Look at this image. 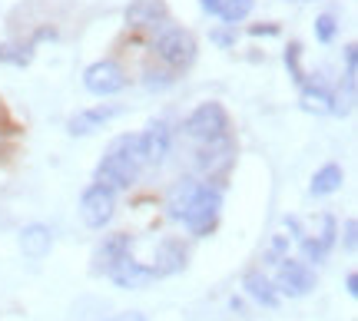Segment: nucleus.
<instances>
[{"mask_svg":"<svg viewBox=\"0 0 358 321\" xmlns=\"http://www.w3.org/2000/svg\"><path fill=\"white\" fill-rule=\"evenodd\" d=\"M186 269V248H182V242H176V239H166V242H159V248H156V278L159 275H176V271Z\"/></svg>","mask_w":358,"mask_h":321,"instance_id":"obj_15","label":"nucleus"},{"mask_svg":"<svg viewBox=\"0 0 358 321\" xmlns=\"http://www.w3.org/2000/svg\"><path fill=\"white\" fill-rule=\"evenodd\" d=\"M342 179H345V176H342V169L338 166H332V163H329V166H322L319 172L312 176V195L338 193V189H342Z\"/></svg>","mask_w":358,"mask_h":321,"instance_id":"obj_20","label":"nucleus"},{"mask_svg":"<svg viewBox=\"0 0 358 321\" xmlns=\"http://www.w3.org/2000/svg\"><path fill=\"white\" fill-rule=\"evenodd\" d=\"M335 33H338V24H335L332 13H322L319 20H315V37L322 40V43H332Z\"/></svg>","mask_w":358,"mask_h":321,"instance_id":"obj_24","label":"nucleus"},{"mask_svg":"<svg viewBox=\"0 0 358 321\" xmlns=\"http://www.w3.org/2000/svg\"><path fill=\"white\" fill-rule=\"evenodd\" d=\"M153 50L169 70H186V66L196 64V40H192V33L182 30V27H173V24L156 27Z\"/></svg>","mask_w":358,"mask_h":321,"instance_id":"obj_2","label":"nucleus"},{"mask_svg":"<svg viewBox=\"0 0 358 321\" xmlns=\"http://www.w3.org/2000/svg\"><path fill=\"white\" fill-rule=\"evenodd\" d=\"M173 73H169V70H153V66H146V80H143V83H146V87H150V90H163V87H173Z\"/></svg>","mask_w":358,"mask_h":321,"instance_id":"obj_25","label":"nucleus"},{"mask_svg":"<svg viewBox=\"0 0 358 321\" xmlns=\"http://www.w3.org/2000/svg\"><path fill=\"white\" fill-rule=\"evenodd\" d=\"M245 292H249V298H256L259 305H266V308H275V305H279V292H275V285L268 282L259 269L245 271Z\"/></svg>","mask_w":358,"mask_h":321,"instance_id":"obj_17","label":"nucleus"},{"mask_svg":"<svg viewBox=\"0 0 358 321\" xmlns=\"http://www.w3.org/2000/svg\"><path fill=\"white\" fill-rule=\"evenodd\" d=\"M199 7H203L206 13H219V7H222V0H199Z\"/></svg>","mask_w":358,"mask_h":321,"instance_id":"obj_30","label":"nucleus"},{"mask_svg":"<svg viewBox=\"0 0 358 321\" xmlns=\"http://www.w3.org/2000/svg\"><path fill=\"white\" fill-rule=\"evenodd\" d=\"M186 136L192 142H206V140H216V136H226L229 133V116L219 103H203L196 106L189 113V119L182 123Z\"/></svg>","mask_w":358,"mask_h":321,"instance_id":"obj_4","label":"nucleus"},{"mask_svg":"<svg viewBox=\"0 0 358 321\" xmlns=\"http://www.w3.org/2000/svg\"><path fill=\"white\" fill-rule=\"evenodd\" d=\"M302 110H306V113H315V116L335 113V96L325 90V87L306 83V87H302Z\"/></svg>","mask_w":358,"mask_h":321,"instance_id":"obj_18","label":"nucleus"},{"mask_svg":"<svg viewBox=\"0 0 358 321\" xmlns=\"http://www.w3.org/2000/svg\"><path fill=\"white\" fill-rule=\"evenodd\" d=\"M345 292L352 298H358V275H348V278H345Z\"/></svg>","mask_w":358,"mask_h":321,"instance_id":"obj_32","label":"nucleus"},{"mask_svg":"<svg viewBox=\"0 0 358 321\" xmlns=\"http://www.w3.org/2000/svg\"><path fill=\"white\" fill-rule=\"evenodd\" d=\"M256 7V0H222V7H219V17L226 20L229 27H236L239 20H245L249 13Z\"/></svg>","mask_w":358,"mask_h":321,"instance_id":"obj_22","label":"nucleus"},{"mask_svg":"<svg viewBox=\"0 0 358 321\" xmlns=\"http://www.w3.org/2000/svg\"><path fill=\"white\" fill-rule=\"evenodd\" d=\"M110 278L116 282V288H127V292H136V288H146V285L156 278L153 265H140L133 255H123L116 262L113 269L106 271Z\"/></svg>","mask_w":358,"mask_h":321,"instance_id":"obj_9","label":"nucleus"},{"mask_svg":"<svg viewBox=\"0 0 358 321\" xmlns=\"http://www.w3.org/2000/svg\"><path fill=\"white\" fill-rule=\"evenodd\" d=\"M319 222H322L319 235H315V239H302V255H306V262H312V265L325 262L329 252H332V245H335V218L322 216Z\"/></svg>","mask_w":358,"mask_h":321,"instance_id":"obj_13","label":"nucleus"},{"mask_svg":"<svg viewBox=\"0 0 358 321\" xmlns=\"http://www.w3.org/2000/svg\"><path fill=\"white\" fill-rule=\"evenodd\" d=\"M166 0H133L127 7V27L133 30H156L159 24H166Z\"/></svg>","mask_w":358,"mask_h":321,"instance_id":"obj_10","label":"nucleus"},{"mask_svg":"<svg viewBox=\"0 0 358 321\" xmlns=\"http://www.w3.org/2000/svg\"><path fill=\"white\" fill-rule=\"evenodd\" d=\"M133 252V239L129 235H110V239H103V245L93 252V271L100 275V271H110L120 262L123 255H129Z\"/></svg>","mask_w":358,"mask_h":321,"instance_id":"obj_12","label":"nucleus"},{"mask_svg":"<svg viewBox=\"0 0 358 321\" xmlns=\"http://www.w3.org/2000/svg\"><path fill=\"white\" fill-rule=\"evenodd\" d=\"M358 73V47H345V83H355Z\"/></svg>","mask_w":358,"mask_h":321,"instance_id":"obj_26","label":"nucleus"},{"mask_svg":"<svg viewBox=\"0 0 358 321\" xmlns=\"http://www.w3.org/2000/svg\"><path fill=\"white\" fill-rule=\"evenodd\" d=\"M219 212H222V189L219 186H209V182H199V189L192 195V202L182 212V222L192 235H209L216 229Z\"/></svg>","mask_w":358,"mask_h":321,"instance_id":"obj_3","label":"nucleus"},{"mask_svg":"<svg viewBox=\"0 0 358 321\" xmlns=\"http://www.w3.org/2000/svg\"><path fill=\"white\" fill-rule=\"evenodd\" d=\"M106 321H146V315H140V311H123V315H113V318Z\"/></svg>","mask_w":358,"mask_h":321,"instance_id":"obj_28","label":"nucleus"},{"mask_svg":"<svg viewBox=\"0 0 358 321\" xmlns=\"http://www.w3.org/2000/svg\"><path fill=\"white\" fill-rule=\"evenodd\" d=\"M34 60V43H0V64L27 66Z\"/></svg>","mask_w":358,"mask_h":321,"instance_id":"obj_21","label":"nucleus"},{"mask_svg":"<svg viewBox=\"0 0 358 321\" xmlns=\"http://www.w3.org/2000/svg\"><path fill=\"white\" fill-rule=\"evenodd\" d=\"M232 156H236V142L232 136H216V140L196 142V169L206 176H219L232 166Z\"/></svg>","mask_w":358,"mask_h":321,"instance_id":"obj_5","label":"nucleus"},{"mask_svg":"<svg viewBox=\"0 0 358 321\" xmlns=\"http://www.w3.org/2000/svg\"><path fill=\"white\" fill-rule=\"evenodd\" d=\"M355 245H358V222L355 218H348L345 222V248L348 252H355Z\"/></svg>","mask_w":358,"mask_h":321,"instance_id":"obj_27","label":"nucleus"},{"mask_svg":"<svg viewBox=\"0 0 358 321\" xmlns=\"http://www.w3.org/2000/svg\"><path fill=\"white\" fill-rule=\"evenodd\" d=\"M299 57H302V47H299V43H289V50H285V66H289V73H292L295 83L306 87V70L299 64Z\"/></svg>","mask_w":358,"mask_h":321,"instance_id":"obj_23","label":"nucleus"},{"mask_svg":"<svg viewBox=\"0 0 358 321\" xmlns=\"http://www.w3.org/2000/svg\"><path fill=\"white\" fill-rule=\"evenodd\" d=\"M143 166H146V159H143L140 136H136V133H127V136H116V140L110 142L106 156L100 159V166L93 172V182L116 193V189H127V186H133V182L140 179Z\"/></svg>","mask_w":358,"mask_h":321,"instance_id":"obj_1","label":"nucleus"},{"mask_svg":"<svg viewBox=\"0 0 358 321\" xmlns=\"http://www.w3.org/2000/svg\"><path fill=\"white\" fill-rule=\"evenodd\" d=\"M140 146H143V159L159 166L169 156V146H173V129L159 119V123H150L146 133H140Z\"/></svg>","mask_w":358,"mask_h":321,"instance_id":"obj_11","label":"nucleus"},{"mask_svg":"<svg viewBox=\"0 0 358 321\" xmlns=\"http://www.w3.org/2000/svg\"><path fill=\"white\" fill-rule=\"evenodd\" d=\"M213 40H216L219 47H232V43H236V37H232V33H222V30H216V33H213Z\"/></svg>","mask_w":358,"mask_h":321,"instance_id":"obj_29","label":"nucleus"},{"mask_svg":"<svg viewBox=\"0 0 358 321\" xmlns=\"http://www.w3.org/2000/svg\"><path fill=\"white\" fill-rule=\"evenodd\" d=\"M83 87L90 93H96V96H113V93L127 87V77H123V70L113 60H100V64H93L83 73Z\"/></svg>","mask_w":358,"mask_h":321,"instance_id":"obj_8","label":"nucleus"},{"mask_svg":"<svg viewBox=\"0 0 358 321\" xmlns=\"http://www.w3.org/2000/svg\"><path fill=\"white\" fill-rule=\"evenodd\" d=\"M312 288H315V271L308 265H302V262L282 258L279 271H275V292H282L289 298H306Z\"/></svg>","mask_w":358,"mask_h":321,"instance_id":"obj_6","label":"nucleus"},{"mask_svg":"<svg viewBox=\"0 0 358 321\" xmlns=\"http://www.w3.org/2000/svg\"><path fill=\"white\" fill-rule=\"evenodd\" d=\"M262 33H266V37H275L279 27H252V37H262Z\"/></svg>","mask_w":358,"mask_h":321,"instance_id":"obj_31","label":"nucleus"},{"mask_svg":"<svg viewBox=\"0 0 358 321\" xmlns=\"http://www.w3.org/2000/svg\"><path fill=\"white\" fill-rule=\"evenodd\" d=\"M120 113L116 106H96V110H83V113H77L73 119H70V133L73 136H90V133H96V129H103L113 116Z\"/></svg>","mask_w":358,"mask_h":321,"instance_id":"obj_16","label":"nucleus"},{"mask_svg":"<svg viewBox=\"0 0 358 321\" xmlns=\"http://www.w3.org/2000/svg\"><path fill=\"white\" fill-rule=\"evenodd\" d=\"M20 248H24L27 258L40 262L43 255H50V248H53V232L47 229V225H40V222L27 225V229L20 232Z\"/></svg>","mask_w":358,"mask_h":321,"instance_id":"obj_14","label":"nucleus"},{"mask_svg":"<svg viewBox=\"0 0 358 321\" xmlns=\"http://www.w3.org/2000/svg\"><path fill=\"white\" fill-rule=\"evenodd\" d=\"M196 189H199V182H196V179H179L176 186L169 189V195H166L169 216H173V218H182V212H186V206L192 202Z\"/></svg>","mask_w":358,"mask_h":321,"instance_id":"obj_19","label":"nucleus"},{"mask_svg":"<svg viewBox=\"0 0 358 321\" xmlns=\"http://www.w3.org/2000/svg\"><path fill=\"white\" fill-rule=\"evenodd\" d=\"M113 209H116L113 189H103V186H90L83 199H80V218L90 229H103L113 218Z\"/></svg>","mask_w":358,"mask_h":321,"instance_id":"obj_7","label":"nucleus"}]
</instances>
